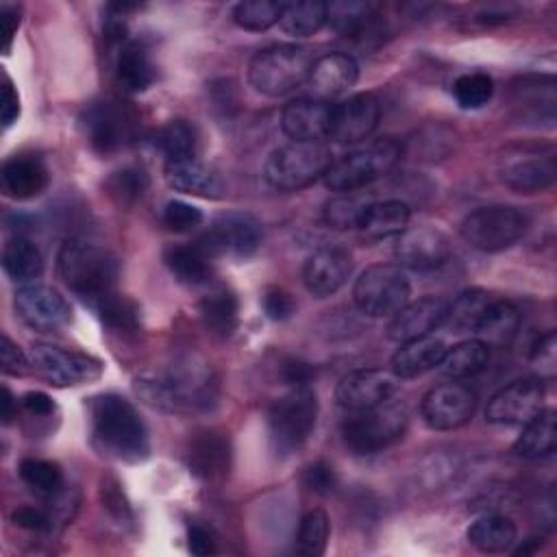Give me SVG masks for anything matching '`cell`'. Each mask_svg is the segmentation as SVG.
<instances>
[{
	"mask_svg": "<svg viewBox=\"0 0 557 557\" xmlns=\"http://www.w3.org/2000/svg\"><path fill=\"white\" fill-rule=\"evenodd\" d=\"M96 446L126 463L144 461L150 453L148 426L135 405L117 394H100L89 405Z\"/></svg>",
	"mask_w": 557,
	"mask_h": 557,
	"instance_id": "6da1fadb",
	"label": "cell"
},
{
	"mask_svg": "<svg viewBox=\"0 0 557 557\" xmlns=\"http://www.w3.org/2000/svg\"><path fill=\"white\" fill-rule=\"evenodd\" d=\"M141 398L168 413H189L207 409L215 398V383L205 363L183 361L163 376L137 379Z\"/></svg>",
	"mask_w": 557,
	"mask_h": 557,
	"instance_id": "7a4b0ae2",
	"label": "cell"
},
{
	"mask_svg": "<svg viewBox=\"0 0 557 557\" xmlns=\"http://www.w3.org/2000/svg\"><path fill=\"white\" fill-rule=\"evenodd\" d=\"M57 268L63 283L89 305L113 292L120 274L115 255L85 239H67L57 255Z\"/></svg>",
	"mask_w": 557,
	"mask_h": 557,
	"instance_id": "3957f363",
	"label": "cell"
},
{
	"mask_svg": "<svg viewBox=\"0 0 557 557\" xmlns=\"http://www.w3.org/2000/svg\"><path fill=\"white\" fill-rule=\"evenodd\" d=\"M313 52L300 44H276L259 50L248 65L250 85L272 98L287 96L309 81Z\"/></svg>",
	"mask_w": 557,
	"mask_h": 557,
	"instance_id": "277c9868",
	"label": "cell"
},
{
	"mask_svg": "<svg viewBox=\"0 0 557 557\" xmlns=\"http://www.w3.org/2000/svg\"><path fill=\"white\" fill-rule=\"evenodd\" d=\"M407 407L398 400H383L368 409H357L342 422V440L355 455H374L403 437L407 429Z\"/></svg>",
	"mask_w": 557,
	"mask_h": 557,
	"instance_id": "5b68a950",
	"label": "cell"
},
{
	"mask_svg": "<svg viewBox=\"0 0 557 557\" xmlns=\"http://www.w3.org/2000/svg\"><path fill=\"white\" fill-rule=\"evenodd\" d=\"M318 420V396L309 385L292 387L268 411L270 444L276 455H292L305 446Z\"/></svg>",
	"mask_w": 557,
	"mask_h": 557,
	"instance_id": "8992f818",
	"label": "cell"
},
{
	"mask_svg": "<svg viewBox=\"0 0 557 557\" xmlns=\"http://www.w3.org/2000/svg\"><path fill=\"white\" fill-rule=\"evenodd\" d=\"M400 154L403 146L392 137L370 141L333 161L322 176L324 185L339 194L357 191L387 174L396 165Z\"/></svg>",
	"mask_w": 557,
	"mask_h": 557,
	"instance_id": "52a82bcc",
	"label": "cell"
},
{
	"mask_svg": "<svg viewBox=\"0 0 557 557\" xmlns=\"http://www.w3.org/2000/svg\"><path fill=\"white\" fill-rule=\"evenodd\" d=\"M331 163V152L322 141H289L270 152L263 176L278 191H298L324 176Z\"/></svg>",
	"mask_w": 557,
	"mask_h": 557,
	"instance_id": "ba28073f",
	"label": "cell"
},
{
	"mask_svg": "<svg viewBox=\"0 0 557 557\" xmlns=\"http://www.w3.org/2000/svg\"><path fill=\"white\" fill-rule=\"evenodd\" d=\"M409 278L396 263H376L366 268L352 287L357 309L370 318L394 315L409 302Z\"/></svg>",
	"mask_w": 557,
	"mask_h": 557,
	"instance_id": "9c48e42d",
	"label": "cell"
},
{
	"mask_svg": "<svg viewBox=\"0 0 557 557\" xmlns=\"http://www.w3.org/2000/svg\"><path fill=\"white\" fill-rule=\"evenodd\" d=\"M527 231V215L516 207L490 205L474 209L461 222V237L481 252H498L513 246Z\"/></svg>",
	"mask_w": 557,
	"mask_h": 557,
	"instance_id": "30bf717a",
	"label": "cell"
},
{
	"mask_svg": "<svg viewBox=\"0 0 557 557\" xmlns=\"http://www.w3.org/2000/svg\"><path fill=\"white\" fill-rule=\"evenodd\" d=\"M263 239L261 222L244 211H228L218 215L209 228L202 233L198 244L211 257H252Z\"/></svg>",
	"mask_w": 557,
	"mask_h": 557,
	"instance_id": "8fae6325",
	"label": "cell"
},
{
	"mask_svg": "<svg viewBox=\"0 0 557 557\" xmlns=\"http://www.w3.org/2000/svg\"><path fill=\"white\" fill-rule=\"evenodd\" d=\"M30 363L46 381L59 387L91 383L100 379L104 368L102 361L94 355L52 344H35L30 350Z\"/></svg>",
	"mask_w": 557,
	"mask_h": 557,
	"instance_id": "7c38bea8",
	"label": "cell"
},
{
	"mask_svg": "<svg viewBox=\"0 0 557 557\" xmlns=\"http://www.w3.org/2000/svg\"><path fill=\"white\" fill-rule=\"evenodd\" d=\"M500 181L520 194H535L553 187L557 161L553 148H513L507 150L498 165Z\"/></svg>",
	"mask_w": 557,
	"mask_h": 557,
	"instance_id": "4fadbf2b",
	"label": "cell"
},
{
	"mask_svg": "<svg viewBox=\"0 0 557 557\" xmlns=\"http://www.w3.org/2000/svg\"><path fill=\"white\" fill-rule=\"evenodd\" d=\"M474 409L476 392L455 379L431 387L420 403L422 420L433 431H453L463 426L472 418Z\"/></svg>",
	"mask_w": 557,
	"mask_h": 557,
	"instance_id": "5bb4252c",
	"label": "cell"
},
{
	"mask_svg": "<svg viewBox=\"0 0 557 557\" xmlns=\"http://www.w3.org/2000/svg\"><path fill=\"white\" fill-rule=\"evenodd\" d=\"M544 396L542 379H516L487 400L485 420L500 426H522L544 409Z\"/></svg>",
	"mask_w": 557,
	"mask_h": 557,
	"instance_id": "9a60e30c",
	"label": "cell"
},
{
	"mask_svg": "<svg viewBox=\"0 0 557 557\" xmlns=\"http://www.w3.org/2000/svg\"><path fill=\"white\" fill-rule=\"evenodd\" d=\"M13 307L24 324L35 331H59L72 322L70 302L48 285H24L15 292Z\"/></svg>",
	"mask_w": 557,
	"mask_h": 557,
	"instance_id": "2e32d148",
	"label": "cell"
},
{
	"mask_svg": "<svg viewBox=\"0 0 557 557\" xmlns=\"http://www.w3.org/2000/svg\"><path fill=\"white\" fill-rule=\"evenodd\" d=\"M450 252H453V246L448 235L435 226L405 228L398 235V242L394 248L398 265L416 272H429L444 265Z\"/></svg>",
	"mask_w": 557,
	"mask_h": 557,
	"instance_id": "e0dca14e",
	"label": "cell"
},
{
	"mask_svg": "<svg viewBox=\"0 0 557 557\" xmlns=\"http://www.w3.org/2000/svg\"><path fill=\"white\" fill-rule=\"evenodd\" d=\"M87 144L98 154H111L120 150L131 135V115L113 100L94 102L81 117Z\"/></svg>",
	"mask_w": 557,
	"mask_h": 557,
	"instance_id": "ac0fdd59",
	"label": "cell"
},
{
	"mask_svg": "<svg viewBox=\"0 0 557 557\" xmlns=\"http://www.w3.org/2000/svg\"><path fill=\"white\" fill-rule=\"evenodd\" d=\"M379 117L381 104L372 94H352L339 104H333L329 137L337 144H359L372 135Z\"/></svg>",
	"mask_w": 557,
	"mask_h": 557,
	"instance_id": "d6986e66",
	"label": "cell"
},
{
	"mask_svg": "<svg viewBox=\"0 0 557 557\" xmlns=\"http://www.w3.org/2000/svg\"><path fill=\"white\" fill-rule=\"evenodd\" d=\"M396 389V376L381 368L352 370L339 379L335 387V400L348 411L374 407L392 398Z\"/></svg>",
	"mask_w": 557,
	"mask_h": 557,
	"instance_id": "ffe728a7",
	"label": "cell"
},
{
	"mask_svg": "<svg viewBox=\"0 0 557 557\" xmlns=\"http://www.w3.org/2000/svg\"><path fill=\"white\" fill-rule=\"evenodd\" d=\"M352 272V257L342 246H322L313 250L302 265L305 287L318 296L335 294Z\"/></svg>",
	"mask_w": 557,
	"mask_h": 557,
	"instance_id": "44dd1931",
	"label": "cell"
},
{
	"mask_svg": "<svg viewBox=\"0 0 557 557\" xmlns=\"http://www.w3.org/2000/svg\"><path fill=\"white\" fill-rule=\"evenodd\" d=\"M448 300L437 296H424L413 302H405L387 324V337L394 342H407L431 335L446 322Z\"/></svg>",
	"mask_w": 557,
	"mask_h": 557,
	"instance_id": "7402d4cb",
	"label": "cell"
},
{
	"mask_svg": "<svg viewBox=\"0 0 557 557\" xmlns=\"http://www.w3.org/2000/svg\"><path fill=\"white\" fill-rule=\"evenodd\" d=\"M333 104L320 98H296L281 113V128L292 141H320L329 137Z\"/></svg>",
	"mask_w": 557,
	"mask_h": 557,
	"instance_id": "603a6c76",
	"label": "cell"
},
{
	"mask_svg": "<svg viewBox=\"0 0 557 557\" xmlns=\"http://www.w3.org/2000/svg\"><path fill=\"white\" fill-rule=\"evenodd\" d=\"M357 78H359V65L350 54L329 52L313 61L307 83L313 91V98L326 100L348 91L357 83Z\"/></svg>",
	"mask_w": 557,
	"mask_h": 557,
	"instance_id": "cb8c5ba5",
	"label": "cell"
},
{
	"mask_svg": "<svg viewBox=\"0 0 557 557\" xmlns=\"http://www.w3.org/2000/svg\"><path fill=\"white\" fill-rule=\"evenodd\" d=\"M165 178L170 187L176 191L189 194V196H200V198H220L224 194V181L222 176L207 165L205 161L196 157H187L181 161H170L163 168Z\"/></svg>",
	"mask_w": 557,
	"mask_h": 557,
	"instance_id": "d4e9b609",
	"label": "cell"
},
{
	"mask_svg": "<svg viewBox=\"0 0 557 557\" xmlns=\"http://www.w3.org/2000/svg\"><path fill=\"white\" fill-rule=\"evenodd\" d=\"M2 191L15 200L39 196L50 181L46 163L35 154H15L2 163Z\"/></svg>",
	"mask_w": 557,
	"mask_h": 557,
	"instance_id": "484cf974",
	"label": "cell"
},
{
	"mask_svg": "<svg viewBox=\"0 0 557 557\" xmlns=\"http://www.w3.org/2000/svg\"><path fill=\"white\" fill-rule=\"evenodd\" d=\"M187 463L200 479H220L231 468V444L222 433L200 431L187 448Z\"/></svg>",
	"mask_w": 557,
	"mask_h": 557,
	"instance_id": "4316f807",
	"label": "cell"
},
{
	"mask_svg": "<svg viewBox=\"0 0 557 557\" xmlns=\"http://www.w3.org/2000/svg\"><path fill=\"white\" fill-rule=\"evenodd\" d=\"M446 346L435 335L400 342V348L392 357V374L396 379H416L435 366H440Z\"/></svg>",
	"mask_w": 557,
	"mask_h": 557,
	"instance_id": "83f0119b",
	"label": "cell"
},
{
	"mask_svg": "<svg viewBox=\"0 0 557 557\" xmlns=\"http://www.w3.org/2000/svg\"><path fill=\"white\" fill-rule=\"evenodd\" d=\"M157 78V67L148 48L139 41L122 44L115 59V83L124 94H141Z\"/></svg>",
	"mask_w": 557,
	"mask_h": 557,
	"instance_id": "f1b7e54d",
	"label": "cell"
},
{
	"mask_svg": "<svg viewBox=\"0 0 557 557\" xmlns=\"http://www.w3.org/2000/svg\"><path fill=\"white\" fill-rule=\"evenodd\" d=\"M326 24L342 37L366 39L376 33V4L363 0L326 2Z\"/></svg>",
	"mask_w": 557,
	"mask_h": 557,
	"instance_id": "f546056e",
	"label": "cell"
},
{
	"mask_svg": "<svg viewBox=\"0 0 557 557\" xmlns=\"http://www.w3.org/2000/svg\"><path fill=\"white\" fill-rule=\"evenodd\" d=\"M409 205L403 200H381L370 202L361 222L359 231L366 239L379 242L394 235H400L409 224Z\"/></svg>",
	"mask_w": 557,
	"mask_h": 557,
	"instance_id": "4dcf8cb0",
	"label": "cell"
},
{
	"mask_svg": "<svg viewBox=\"0 0 557 557\" xmlns=\"http://www.w3.org/2000/svg\"><path fill=\"white\" fill-rule=\"evenodd\" d=\"M211 255L196 244H176L165 248L163 261L176 281L185 285H202L211 276Z\"/></svg>",
	"mask_w": 557,
	"mask_h": 557,
	"instance_id": "1f68e13d",
	"label": "cell"
},
{
	"mask_svg": "<svg viewBox=\"0 0 557 557\" xmlns=\"http://www.w3.org/2000/svg\"><path fill=\"white\" fill-rule=\"evenodd\" d=\"M520 326V311L509 300H492L485 309L479 326L476 339H481L487 348L492 346H507Z\"/></svg>",
	"mask_w": 557,
	"mask_h": 557,
	"instance_id": "d6a6232c",
	"label": "cell"
},
{
	"mask_svg": "<svg viewBox=\"0 0 557 557\" xmlns=\"http://www.w3.org/2000/svg\"><path fill=\"white\" fill-rule=\"evenodd\" d=\"M516 524L500 513H487L476 518L468 529V542L481 553H505L516 542Z\"/></svg>",
	"mask_w": 557,
	"mask_h": 557,
	"instance_id": "836d02e7",
	"label": "cell"
},
{
	"mask_svg": "<svg viewBox=\"0 0 557 557\" xmlns=\"http://www.w3.org/2000/svg\"><path fill=\"white\" fill-rule=\"evenodd\" d=\"M557 431H555V411L542 409L533 420L522 424V433L513 442V453L524 459H540L555 450Z\"/></svg>",
	"mask_w": 557,
	"mask_h": 557,
	"instance_id": "e575fe53",
	"label": "cell"
},
{
	"mask_svg": "<svg viewBox=\"0 0 557 557\" xmlns=\"http://www.w3.org/2000/svg\"><path fill=\"white\" fill-rule=\"evenodd\" d=\"M237 311H239L237 296L226 287H218V289L209 292L207 296H202V300L198 305L202 324L215 337H228L237 329V320H239Z\"/></svg>",
	"mask_w": 557,
	"mask_h": 557,
	"instance_id": "d590c367",
	"label": "cell"
},
{
	"mask_svg": "<svg viewBox=\"0 0 557 557\" xmlns=\"http://www.w3.org/2000/svg\"><path fill=\"white\" fill-rule=\"evenodd\" d=\"M2 268L7 276L15 283H30L44 272V257L39 248L26 237H13L4 244Z\"/></svg>",
	"mask_w": 557,
	"mask_h": 557,
	"instance_id": "8d00e7d4",
	"label": "cell"
},
{
	"mask_svg": "<svg viewBox=\"0 0 557 557\" xmlns=\"http://www.w3.org/2000/svg\"><path fill=\"white\" fill-rule=\"evenodd\" d=\"M487 361H490V348L481 339L474 337V339L459 342L453 348H446V352L440 361V370L446 376L461 381V379L479 374L487 366Z\"/></svg>",
	"mask_w": 557,
	"mask_h": 557,
	"instance_id": "74e56055",
	"label": "cell"
},
{
	"mask_svg": "<svg viewBox=\"0 0 557 557\" xmlns=\"http://www.w3.org/2000/svg\"><path fill=\"white\" fill-rule=\"evenodd\" d=\"M154 148L163 161H181L198 154V131L187 120H170L154 135Z\"/></svg>",
	"mask_w": 557,
	"mask_h": 557,
	"instance_id": "f35d334b",
	"label": "cell"
},
{
	"mask_svg": "<svg viewBox=\"0 0 557 557\" xmlns=\"http://www.w3.org/2000/svg\"><path fill=\"white\" fill-rule=\"evenodd\" d=\"M326 24V2L298 0L283 2L278 26L292 37H309Z\"/></svg>",
	"mask_w": 557,
	"mask_h": 557,
	"instance_id": "ab89813d",
	"label": "cell"
},
{
	"mask_svg": "<svg viewBox=\"0 0 557 557\" xmlns=\"http://www.w3.org/2000/svg\"><path fill=\"white\" fill-rule=\"evenodd\" d=\"M490 302L492 298L485 289H479V287L463 289L459 296H455L453 302H448V313L444 324H448L455 333L476 331Z\"/></svg>",
	"mask_w": 557,
	"mask_h": 557,
	"instance_id": "60d3db41",
	"label": "cell"
},
{
	"mask_svg": "<svg viewBox=\"0 0 557 557\" xmlns=\"http://www.w3.org/2000/svg\"><path fill=\"white\" fill-rule=\"evenodd\" d=\"M102 320L104 326L120 331V333H133L139 329V307L128 296L109 292L98 302L91 305Z\"/></svg>",
	"mask_w": 557,
	"mask_h": 557,
	"instance_id": "b9f144b4",
	"label": "cell"
},
{
	"mask_svg": "<svg viewBox=\"0 0 557 557\" xmlns=\"http://www.w3.org/2000/svg\"><path fill=\"white\" fill-rule=\"evenodd\" d=\"M368 200L355 191H344L333 196L324 205V222L335 231L359 228V222L368 209Z\"/></svg>",
	"mask_w": 557,
	"mask_h": 557,
	"instance_id": "7bdbcfd3",
	"label": "cell"
},
{
	"mask_svg": "<svg viewBox=\"0 0 557 557\" xmlns=\"http://www.w3.org/2000/svg\"><path fill=\"white\" fill-rule=\"evenodd\" d=\"M329 533H331V522H329L326 511H322V509L307 511L300 520V527H298L296 550L305 557L322 555L326 550Z\"/></svg>",
	"mask_w": 557,
	"mask_h": 557,
	"instance_id": "ee69618b",
	"label": "cell"
},
{
	"mask_svg": "<svg viewBox=\"0 0 557 557\" xmlns=\"http://www.w3.org/2000/svg\"><path fill=\"white\" fill-rule=\"evenodd\" d=\"M20 476L22 481L33 487L39 494L46 496H54L61 492L63 487V472L59 468V463L48 461V459H35V457H26L20 461Z\"/></svg>",
	"mask_w": 557,
	"mask_h": 557,
	"instance_id": "f6af8a7d",
	"label": "cell"
},
{
	"mask_svg": "<svg viewBox=\"0 0 557 557\" xmlns=\"http://www.w3.org/2000/svg\"><path fill=\"white\" fill-rule=\"evenodd\" d=\"M281 11H283V2H274V0H246V2L235 4L233 20L244 30L261 33V30H268L270 26L278 24Z\"/></svg>",
	"mask_w": 557,
	"mask_h": 557,
	"instance_id": "bcb514c9",
	"label": "cell"
},
{
	"mask_svg": "<svg viewBox=\"0 0 557 557\" xmlns=\"http://www.w3.org/2000/svg\"><path fill=\"white\" fill-rule=\"evenodd\" d=\"M494 81L485 72H470L461 74L453 83V96L461 109H481L492 100Z\"/></svg>",
	"mask_w": 557,
	"mask_h": 557,
	"instance_id": "7dc6e473",
	"label": "cell"
},
{
	"mask_svg": "<svg viewBox=\"0 0 557 557\" xmlns=\"http://www.w3.org/2000/svg\"><path fill=\"white\" fill-rule=\"evenodd\" d=\"M107 185H109V194L120 205H131L144 196L148 187V178H146V172L139 168H124L115 172Z\"/></svg>",
	"mask_w": 557,
	"mask_h": 557,
	"instance_id": "c3c4849f",
	"label": "cell"
},
{
	"mask_svg": "<svg viewBox=\"0 0 557 557\" xmlns=\"http://www.w3.org/2000/svg\"><path fill=\"white\" fill-rule=\"evenodd\" d=\"M161 220L163 224L174 231V233H187V231H194L196 226L202 224V211L189 202H183V200H170L165 202L163 207V213H161Z\"/></svg>",
	"mask_w": 557,
	"mask_h": 557,
	"instance_id": "681fc988",
	"label": "cell"
},
{
	"mask_svg": "<svg viewBox=\"0 0 557 557\" xmlns=\"http://www.w3.org/2000/svg\"><path fill=\"white\" fill-rule=\"evenodd\" d=\"M302 485L318 494V496H329L331 492L337 490L339 485V476L335 472V468L326 461H313L305 468L302 472Z\"/></svg>",
	"mask_w": 557,
	"mask_h": 557,
	"instance_id": "f907efd6",
	"label": "cell"
},
{
	"mask_svg": "<svg viewBox=\"0 0 557 557\" xmlns=\"http://www.w3.org/2000/svg\"><path fill=\"white\" fill-rule=\"evenodd\" d=\"M263 311L270 320H276V322H283L287 318L294 315L296 311V300L289 292L281 289V287H270L265 294H263Z\"/></svg>",
	"mask_w": 557,
	"mask_h": 557,
	"instance_id": "816d5d0a",
	"label": "cell"
},
{
	"mask_svg": "<svg viewBox=\"0 0 557 557\" xmlns=\"http://www.w3.org/2000/svg\"><path fill=\"white\" fill-rule=\"evenodd\" d=\"M0 359H2V372L11 374V376H22L28 372L30 361L26 359V355L22 352V348L17 344H13V339L9 335H2V348H0Z\"/></svg>",
	"mask_w": 557,
	"mask_h": 557,
	"instance_id": "f5cc1de1",
	"label": "cell"
},
{
	"mask_svg": "<svg viewBox=\"0 0 557 557\" xmlns=\"http://www.w3.org/2000/svg\"><path fill=\"white\" fill-rule=\"evenodd\" d=\"M281 379L292 387L309 385L313 379V368L298 357H287L281 363Z\"/></svg>",
	"mask_w": 557,
	"mask_h": 557,
	"instance_id": "db71d44e",
	"label": "cell"
},
{
	"mask_svg": "<svg viewBox=\"0 0 557 557\" xmlns=\"http://www.w3.org/2000/svg\"><path fill=\"white\" fill-rule=\"evenodd\" d=\"M187 548H189L191 555L207 557V555L215 553V540H213V535L209 533L207 527H202L198 522H191L187 527Z\"/></svg>",
	"mask_w": 557,
	"mask_h": 557,
	"instance_id": "11a10c76",
	"label": "cell"
},
{
	"mask_svg": "<svg viewBox=\"0 0 557 557\" xmlns=\"http://www.w3.org/2000/svg\"><path fill=\"white\" fill-rule=\"evenodd\" d=\"M11 520H13L15 527L26 529V531H41V529L50 527V518L41 509H35V507H28V505L13 509Z\"/></svg>",
	"mask_w": 557,
	"mask_h": 557,
	"instance_id": "9f6ffc18",
	"label": "cell"
},
{
	"mask_svg": "<svg viewBox=\"0 0 557 557\" xmlns=\"http://www.w3.org/2000/svg\"><path fill=\"white\" fill-rule=\"evenodd\" d=\"M20 26V7L15 4H2L0 7V33H2V52L9 54L15 30Z\"/></svg>",
	"mask_w": 557,
	"mask_h": 557,
	"instance_id": "6f0895ef",
	"label": "cell"
},
{
	"mask_svg": "<svg viewBox=\"0 0 557 557\" xmlns=\"http://www.w3.org/2000/svg\"><path fill=\"white\" fill-rule=\"evenodd\" d=\"M0 115H2V126L9 128L17 115H20V96L11 83L9 76L2 78V100H0Z\"/></svg>",
	"mask_w": 557,
	"mask_h": 557,
	"instance_id": "680465c9",
	"label": "cell"
},
{
	"mask_svg": "<svg viewBox=\"0 0 557 557\" xmlns=\"http://www.w3.org/2000/svg\"><path fill=\"white\" fill-rule=\"evenodd\" d=\"M20 403H22V407H24L26 413L37 416V418H48V416H52L54 409H57L54 400H52L46 392H26Z\"/></svg>",
	"mask_w": 557,
	"mask_h": 557,
	"instance_id": "91938a15",
	"label": "cell"
},
{
	"mask_svg": "<svg viewBox=\"0 0 557 557\" xmlns=\"http://www.w3.org/2000/svg\"><path fill=\"white\" fill-rule=\"evenodd\" d=\"M102 498H104V507H107L117 520L124 522V520L131 518V507H128L124 494L117 490L115 483H113V485H109V483L102 485Z\"/></svg>",
	"mask_w": 557,
	"mask_h": 557,
	"instance_id": "94428289",
	"label": "cell"
},
{
	"mask_svg": "<svg viewBox=\"0 0 557 557\" xmlns=\"http://www.w3.org/2000/svg\"><path fill=\"white\" fill-rule=\"evenodd\" d=\"M533 361L540 366V370L548 368L553 372L555 368V333L553 331L540 337L537 344L533 346Z\"/></svg>",
	"mask_w": 557,
	"mask_h": 557,
	"instance_id": "6125c7cd",
	"label": "cell"
},
{
	"mask_svg": "<svg viewBox=\"0 0 557 557\" xmlns=\"http://www.w3.org/2000/svg\"><path fill=\"white\" fill-rule=\"evenodd\" d=\"M13 407H15L13 394L9 392V387H2V422L4 424H9L13 420Z\"/></svg>",
	"mask_w": 557,
	"mask_h": 557,
	"instance_id": "be15d7a7",
	"label": "cell"
},
{
	"mask_svg": "<svg viewBox=\"0 0 557 557\" xmlns=\"http://www.w3.org/2000/svg\"><path fill=\"white\" fill-rule=\"evenodd\" d=\"M540 546H542V537L540 540L537 537H529V540H524V544H520L513 550V555H533V553L540 550Z\"/></svg>",
	"mask_w": 557,
	"mask_h": 557,
	"instance_id": "e7e4bbea",
	"label": "cell"
}]
</instances>
